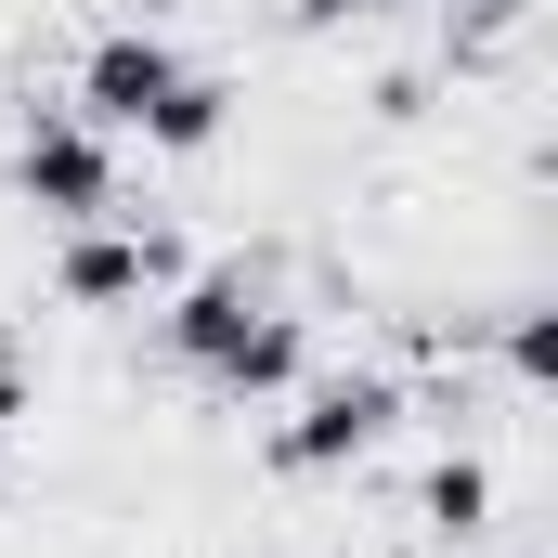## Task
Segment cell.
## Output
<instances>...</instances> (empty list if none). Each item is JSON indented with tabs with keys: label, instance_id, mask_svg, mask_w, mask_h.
<instances>
[{
	"label": "cell",
	"instance_id": "6da1fadb",
	"mask_svg": "<svg viewBox=\"0 0 558 558\" xmlns=\"http://www.w3.org/2000/svg\"><path fill=\"white\" fill-rule=\"evenodd\" d=\"M92 131H131L156 156H208L221 118H234V78L221 65H195L156 13H105L92 39H78V92H65Z\"/></svg>",
	"mask_w": 558,
	"mask_h": 558
},
{
	"label": "cell",
	"instance_id": "7a4b0ae2",
	"mask_svg": "<svg viewBox=\"0 0 558 558\" xmlns=\"http://www.w3.org/2000/svg\"><path fill=\"white\" fill-rule=\"evenodd\" d=\"M403 416H416V403H403L390 364H312V377L286 390V416L260 428V468H274V481H351Z\"/></svg>",
	"mask_w": 558,
	"mask_h": 558
},
{
	"label": "cell",
	"instance_id": "3957f363",
	"mask_svg": "<svg viewBox=\"0 0 558 558\" xmlns=\"http://www.w3.org/2000/svg\"><path fill=\"white\" fill-rule=\"evenodd\" d=\"M13 195H26L52 234L118 221V208H131V195H118V131H92L65 92H52V105L26 92V118H13Z\"/></svg>",
	"mask_w": 558,
	"mask_h": 558
},
{
	"label": "cell",
	"instance_id": "277c9868",
	"mask_svg": "<svg viewBox=\"0 0 558 558\" xmlns=\"http://www.w3.org/2000/svg\"><path fill=\"white\" fill-rule=\"evenodd\" d=\"M182 234L169 221H143V208H118V221H78L65 247H52V299L65 312H92V325H118V312H156L169 286H182Z\"/></svg>",
	"mask_w": 558,
	"mask_h": 558
},
{
	"label": "cell",
	"instance_id": "5b68a950",
	"mask_svg": "<svg viewBox=\"0 0 558 558\" xmlns=\"http://www.w3.org/2000/svg\"><path fill=\"white\" fill-rule=\"evenodd\" d=\"M260 312H274V274H260V260H182V286L156 299V351H169L182 377H208Z\"/></svg>",
	"mask_w": 558,
	"mask_h": 558
},
{
	"label": "cell",
	"instance_id": "8992f818",
	"mask_svg": "<svg viewBox=\"0 0 558 558\" xmlns=\"http://www.w3.org/2000/svg\"><path fill=\"white\" fill-rule=\"evenodd\" d=\"M299 377H312V325L274 299V312H260V325H247V338H234V351H221L195 390H208V403H286Z\"/></svg>",
	"mask_w": 558,
	"mask_h": 558
},
{
	"label": "cell",
	"instance_id": "52a82bcc",
	"mask_svg": "<svg viewBox=\"0 0 558 558\" xmlns=\"http://www.w3.org/2000/svg\"><path fill=\"white\" fill-rule=\"evenodd\" d=\"M416 533H428V546L494 533V468H481V454H428V481H416Z\"/></svg>",
	"mask_w": 558,
	"mask_h": 558
},
{
	"label": "cell",
	"instance_id": "ba28073f",
	"mask_svg": "<svg viewBox=\"0 0 558 558\" xmlns=\"http://www.w3.org/2000/svg\"><path fill=\"white\" fill-rule=\"evenodd\" d=\"M26 403H39V377H26V351L0 338V494H13V454H26Z\"/></svg>",
	"mask_w": 558,
	"mask_h": 558
},
{
	"label": "cell",
	"instance_id": "9c48e42d",
	"mask_svg": "<svg viewBox=\"0 0 558 558\" xmlns=\"http://www.w3.org/2000/svg\"><path fill=\"white\" fill-rule=\"evenodd\" d=\"M364 13H390V0H286L299 39H338V26H364Z\"/></svg>",
	"mask_w": 558,
	"mask_h": 558
}]
</instances>
